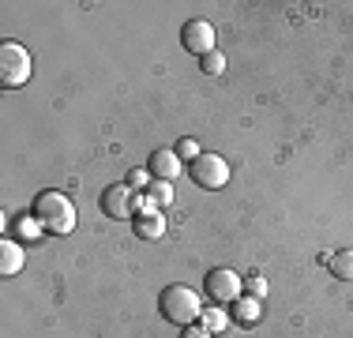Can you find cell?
<instances>
[{"label": "cell", "mask_w": 353, "mask_h": 338, "mask_svg": "<svg viewBox=\"0 0 353 338\" xmlns=\"http://www.w3.org/2000/svg\"><path fill=\"white\" fill-rule=\"evenodd\" d=\"M30 218H34L46 233H57V237H64V233L75 230V207H72V199L64 196V192H53V188L38 192L34 207H30Z\"/></svg>", "instance_id": "obj_1"}, {"label": "cell", "mask_w": 353, "mask_h": 338, "mask_svg": "<svg viewBox=\"0 0 353 338\" xmlns=\"http://www.w3.org/2000/svg\"><path fill=\"white\" fill-rule=\"evenodd\" d=\"M158 308H162V319H170L176 327H188V324H199L203 316V301L192 286H165L162 297H158Z\"/></svg>", "instance_id": "obj_2"}, {"label": "cell", "mask_w": 353, "mask_h": 338, "mask_svg": "<svg viewBox=\"0 0 353 338\" xmlns=\"http://www.w3.org/2000/svg\"><path fill=\"white\" fill-rule=\"evenodd\" d=\"M30 72H34V61H30L27 49L19 41H4L0 46V87H8V90L23 87L30 79Z\"/></svg>", "instance_id": "obj_3"}, {"label": "cell", "mask_w": 353, "mask_h": 338, "mask_svg": "<svg viewBox=\"0 0 353 338\" xmlns=\"http://www.w3.org/2000/svg\"><path fill=\"white\" fill-rule=\"evenodd\" d=\"M203 293L214 304H237L245 297V278L233 267H214V270H207V278H203Z\"/></svg>", "instance_id": "obj_4"}, {"label": "cell", "mask_w": 353, "mask_h": 338, "mask_svg": "<svg viewBox=\"0 0 353 338\" xmlns=\"http://www.w3.org/2000/svg\"><path fill=\"white\" fill-rule=\"evenodd\" d=\"M188 173H192V181H196L199 188L218 192V188H225V184H230L233 169H230V162H225L222 155H211V150H203L196 162H188Z\"/></svg>", "instance_id": "obj_5"}, {"label": "cell", "mask_w": 353, "mask_h": 338, "mask_svg": "<svg viewBox=\"0 0 353 338\" xmlns=\"http://www.w3.org/2000/svg\"><path fill=\"white\" fill-rule=\"evenodd\" d=\"M98 207H102L105 218H136V196H132L128 184H109L102 188V196H98Z\"/></svg>", "instance_id": "obj_6"}, {"label": "cell", "mask_w": 353, "mask_h": 338, "mask_svg": "<svg viewBox=\"0 0 353 338\" xmlns=\"http://www.w3.org/2000/svg\"><path fill=\"white\" fill-rule=\"evenodd\" d=\"M181 46L196 57H207L214 49V27L207 19H188L181 27Z\"/></svg>", "instance_id": "obj_7"}, {"label": "cell", "mask_w": 353, "mask_h": 338, "mask_svg": "<svg viewBox=\"0 0 353 338\" xmlns=\"http://www.w3.org/2000/svg\"><path fill=\"white\" fill-rule=\"evenodd\" d=\"M147 173L154 177V181H176V173H181V158H176L173 147H158L154 155L147 158Z\"/></svg>", "instance_id": "obj_8"}, {"label": "cell", "mask_w": 353, "mask_h": 338, "mask_svg": "<svg viewBox=\"0 0 353 338\" xmlns=\"http://www.w3.org/2000/svg\"><path fill=\"white\" fill-rule=\"evenodd\" d=\"M23 264H27V252H23V244L12 241V237H4V241H0V278L19 275Z\"/></svg>", "instance_id": "obj_9"}, {"label": "cell", "mask_w": 353, "mask_h": 338, "mask_svg": "<svg viewBox=\"0 0 353 338\" xmlns=\"http://www.w3.org/2000/svg\"><path fill=\"white\" fill-rule=\"evenodd\" d=\"M132 233H136L139 241H158V237H165V218H162V210L136 215V218H132Z\"/></svg>", "instance_id": "obj_10"}, {"label": "cell", "mask_w": 353, "mask_h": 338, "mask_svg": "<svg viewBox=\"0 0 353 338\" xmlns=\"http://www.w3.org/2000/svg\"><path fill=\"white\" fill-rule=\"evenodd\" d=\"M327 270L339 282H353V248H339L334 256H327Z\"/></svg>", "instance_id": "obj_11"}, {"label": "cell", "mask_w": 353, "mask_h": 338, "mask_svg": "<svg viewBox=\"0 0 353 338\" xmlns=\"http://www.w3.org/2000/svg\"><path fill=\"white\" fill-rule=\"evenodd\" d=\"M199 327H207L211 335L225 331V327H230V312H225V308H203V316H199Z\"/></svg>", "instance_id": "obj_12"}, {"label": "cell", "mask_w": 353, "mask_h": 338, "mask_svg": "<svg viewBox=\"0 0 353 338\" xmlns=\"http://www.w3.org/2000/svg\"><path fill=\"white\" fill-rule=\"evenodd\" d=\"M259 308H263V301H256V297H241L237 304H233V316H237L241 324H256V319H259Z\"/></svg>", "instance_id": "obj_13"}, {"label": "cell", "mask_w": 353, "mask_h": 338, "mask_svg": "<svg viewBox=\"0 0 353 338\" xmlns=\"http://www.w3.org/2000/svg\"><path fill=\"white\" fill-rule=\"evenodd\" d=\"M147 196L154 199V207H165V203L173 199V184H170V181H150Z\"/></svg>", "instance_id": "obj_14"}, {"label": "cell", "mask_w": 353, "mask_h": 338, "mask_svg": "<svg viewBox=\"0 0 353 338\" xmlns=\"http://www.w3.org/2000/svg\"><path fill=\"white\" fill-rule=\"evenodd\" d=\"M199 68H203L207 75H222L225 72V57L218 53V49H211L207 57H199Z\"/></svg>", "instance_id": "obj_15"}, {"label": "cell", "mask_w": 353, "mask_h": 338, "mask_svg": "<svg viewBox=\"0 0 353 338\" xmlns=\"http://www.w3.org/2000/svg\"><path fill=\"white\" fill-rule=\"evenodd\" d=\"M245 297H256V301L267 297V278L263 275H248L245 278Z\"/></svg>", "instance_id": "obj_16"}, {"label": "cell", "mask_w": 353, "mask_h": 338, "mask_svg": "<svg viewBox=\"0 0 353 338\" xmlns=\"http://www.w3.org/2000/svg\"><path fill=\"white\" fill-rule=\"evenodd\" d=\"M176 158H181V162H196V158L199 155H203V150H199V143L196 139H181V143H176Z\"/></svg>", "instance_id": "obj_17"}, {"label": "cell", "mask_w": 353, "mask_h": 338, "mask_svg": "<svg viewBox=\"0 0 353 338\" xmlns=\"http://www.w3.org/2000/svg\"><path fill=\"white\" fill-rule=\"evenodd\" d=\"M150 181H154V177H150L147 169H132V173L124 177V184H128L132 192H136V188H150Z\"/></svg>", "instance_id": "obj_18"}, {"label": "cell", "mask_w": 353, "mask_h": 338, "mask_svg": "<svg viewBox=\"0 0 353 338\" xmlns=\"http://www.w3.org/2000/svg\"><path fill=\"white\" fill-rule=\"evenodd\" d=\"M181 338H214V335L199 324H188V327H181Z\"/></svg>", "instance_id": "obj_19"}, {"label": "cell", "mask_w": 353, "mask_h": 338, "mask_svg": "<svg viewBox=\"0 0 353 338\" xmlns=\"http://www.w3.org/2000/svg\"><path fill=\"white\" fill-rule=\"evenodd\" d=\"M38 233H41V226L34 218H30V222H19V237H38Z\"/></svg>", "instance_id": "obj_20"}]
</instances>
